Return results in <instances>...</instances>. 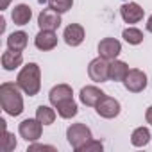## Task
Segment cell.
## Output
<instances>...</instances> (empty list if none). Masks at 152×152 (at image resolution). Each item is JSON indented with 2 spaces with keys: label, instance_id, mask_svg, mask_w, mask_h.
I'll list each match as a JSON object with an SVG mask.
<instances>
[{
  "label": "cell",
  "instance_id": "cell-7",
  "mask_svg": "<svg viewBox=\"0 0 152 152\" xmlns=\"http://www.w3.org/2000/svg\"><path fill=\"white\" fill-rule=\"evenodd\" d=\"M38 25L43 31H57L61 27V13H57L52 7L41 9V13L38 16Z\"/></svg>",
  "mask_w": 152,
  "mask_h": 152
},
{
  "label": "cell",
  "instance_id": "cell-25",
  "mask_svg": "<svg viewBox=\"0 0 152 152\" xmlns=\"http://www.w3.org/2000/svg\"><path fill=\"white\" fill-rule=\"evenodd\" d=\"M102 148H104L102 141H99V140H90L86 145L81 147L79 152H102Z\"/></svg>",
  "mask_w": 152,
  "mask_h": 152
},
{
  "label": "cell",
  "instance_id": "cell-18",
  "mask_svg": "<svg viewBox=\"0 0 152 152\" xmlns=\"http://www.w3.org/2000/svg\"><path fill=\"white\" fill-rule=\"evenodd\" d=\"M27 41H29L27 32H23V31H16V32L9 34V38H7V48H11V50H18V52H23L25 47H27Z\"/></svg>",
  "mask_w": 152,
  "mask_h": 152
},
{
  "label": "cell",
  "instance_id": "cell-15",
  "mask_svg": "<svg viewBox=\"0 0 152 152\" xmlns=\"http://www.w3.org/2000/svg\"><path fill=\"white\" fill-rule=\"evenodd\" d=\"M127 73H129L127 63H124V61H120V59L109 61V81L124 83V79L127 77Z\"/></svg>",
  "mask_w": 152,
  "mask_h": 152
},
{
  "label": "cell",
  "instance_id": "cell-29",
  "mask_svg": "<svg viewBox=\"0 0 152 152\" xmlns=\"http://www.w3.org/2000/svg\"><path fill=\"white\" fill-rule=\"evenodd\" d=\"M147 31H148V32H152V16L147 20Z\"/></svg>",
  "mask_w": 152,
  "mask_h": 152
},
{
  "label": "cell",
  "instance_id": "cell-24",
  "mask_svg": "<svg viewBox=\"0 0 152 152\" xmlns=\"http://www.w3.org/2000/svg\"><path fill=\"white\" fill-rule=\"evenodd\" d=\"M72 6H73V0H48V7L56 9L61 15L66 13V11H70Z\"/></svg>",
  "mask_w": 152,
  "mask_h": 152
},
{
  "label": "cell",
  "instance_id": "cell-12",
  "mask_svg": "<svg viewBox=\"0 0 152 152\" xmlns=\"http://www.w3.org/2000/svg\"><path fill=\"white\" fill-rule=\"evenodd\" d=\"M34 45L39 50H52L57 45V34L56 31H39L34 38Z\"/></svg>",
  "mask_w": 152,
  "mask_h": 152
},
{
  "label": "cell",
  "instance_id": "cell-8",
  "mask_svg": "<svg viewBox=\"0 0 152 152\" xmlns=\"http://www.w3.org/2000/svg\"><path fill=\"white\" fill-rule=\"evenodd\" d=\"M95 109H97V115L102 116V118H115V116L120 115V102L113 97L104 95L99 100V104L95 106Z\"/></svg>",
  "mask_w": 152,
  "mask_h": 152
},
{
  "label": "cell",
  "instance_id": "cell-4",
  "mask_svg": "<svg viewBox=\"0 0 152 152\" xmlns=\"http://www.w3.org/2000/svg\"><path fill=\"white\" fill-rule=\"evenodd\" d=\"M88 75L93 83H106L109 81V61L104 57H95L88 64Z\"/></svg>",
  "mask_w": 152,
  "mask_h": 152
},
{
  "label": "cell",
  "instance_id": "cell-19",
  "mask_svg": "<svg viewBox=\"0 0 152 152\" xmlns=\"http://www.w3.org/2000/svg\"><path fill=\"white\" fill-rule=\"evenodd\" d=\"M56 109H57V115L61 118H64V120H70L73 116H77V113H79V107H77V104H75L73 99H68L64 102H59L56 106Z\"/></svg>",
  "mask_w": 152,
  "mask_h": 152
},
{
  "label": "cell",
  "instance_id": "cell-3",
  "mask_svg": "<svg viewBox=\"0 0 152 152\" xmlns=\"http://www.w3.org/2000/svg\"><path fill=\"white\" fill-rule=\"evenodd\" d=\"M66 140L75 152H79L83 145H86L90 140H93V134H91L90 127H86L84 124H72L66 129Z\"/></svg>",
  "mask_w": 152,
  "mask_h": 152
},
{
  "label": "cell",
  "instance_id": "cell-27",
  "mask_svg": "<svg viewBox=\"0 0 152 152\" xmlns=\"http://www.w3.org/2000/svg\"><path fill=\"white\" fill-rule=\"evenodd\" d=\"M145 120H147V124H150V125H152V106L145 111Z\"/></svg>",
  "mask_w": 152,
  "mask_h": 152
},
{
  "label": "cell",
  "instance_id": "cell-14",
  "mask_svg": "<svg viewBox=\"0 0 152 152\" xmlns=\"http://www.w3.org/2000/svg\"><path fill=\"white\" fill-rule=\"evenodd\" d=\"M68 99H73V91H72V86H68V84H57V86H54L52 90H50V93H48V100H50V104L56 107L59 102H64V100H68Z\"/></svg>",
  "mask_w": 152,
  "mask_h": 152
},
{
  "label": "cell",
  "instance_id": "cell-10",
  "mask_svg": "<svg viewBox=\"0 0 152 152\" xmlns=\"http://www.w3.org/2000/svg\"><path fill=\"white\" fill-rule=\"evenodd\" d=\"M120 15H122V20L125 23H138L143 20L145 16V11L140 4L136 2H129V4H124L120 7Z\"/></svg>",
  "mask_w": 152,
  "mask_h": 152
},
{
  "label": "cell",
  "instance_id": "cell-21",
  "mask_svg": "<svg viewBox=\"0 0 152 152\" xmlns=\"http://www.w3.org/2000/svg\"><path fill=\"white\" fill-rule=\"evenodd\" d=\"M150 141V131L147 127H138L131 134V143L134 147H145Z\"/></svg>",
  "mask_w": 152,
  "mask_h": 152
},
{
  "label": "cell",
  "instance_id": "cell-1",
  "mask_svg": "<svg viewBox=\"0 0 152 152\" xmlns=\"http://www.w3.org/2000/svg\"><path fill=\"white\" fill-rule=\"evenodd\" d=\"M0 104L9 116H20L23 113V99L20 93V86L16 83L0 84Z\"/></svg>",
  "mask_w": 152,
  "mask_h": 152
},
{
  "label": "cell",
  "instance_id": "cell-11",
  "mask_svg": "<svg viewBox=\"0 0 152 152\" xmlns=\"http://www.w3.org/2000/svg\"><path fill=\"white\" fill-rule=\"evenodd\" d=\"M63 38H64V43L70 45V47H79L84 38H86V32H84V27L79 25V23H70L64 32H63Z\"/></svg>",
  "mask_w": 152,
  "mask_h": 152
},
{
  "label": "cell",
  "instance_id": "cell-5",
  "mask_svg": "<svg viewBox=\"0 0 152 152\" xmlns=\"http://www.w3.org/2000/svg\"><path fill=\"white\" fill-rule=\"evenodd\" d=\"M124 86L131 93H140L147 88V73L140 68H131L127 77L124 79Z\"/></svg>",
  "mask_w": 152,
  "mask_h": 152
},
{
  "label": "cell",
  "instance_id": "cell-16",
  "mask_svg": "<svg viewBox=\"0 0 152 152\" xmlns=\"http://www.w3.org/2000/svg\"><path fill=\"white\" fill-rule=\"evenodd\" d=\"M11 18L15 22V25H27L32 18V11L27 4H18L13 7L11 11Z\"/></svg>",
  "mask_w": 152,
  "mask_h": 152
},
{
  "label": "cell",
  "instance_id": "cell-23",
  "mask_svg": "<svg viewBox=\"0 0 152 152\" xmlns=\"http://www.w3.org/2000/svg\"><path fill=\"white\" fill-rule=\"evenodd\" d=\"M122 38L129 43V45H140L143 41V32L136 27H127L124 32H122Z\"/></svg>",
  "mask_w": 152,
  "mask_h": 152
},
{
  "label": "cell",
  "instance_id": "cell-2",
  "mask_svg": "<svg viewBox=\"0 0 152 152\" xmlns=\"http://www.w3.org/2000/svg\"><path fill=\"white\" fill-rule=\"evenodd\" d=\"M16 84L29 97H34L39 93V90H41V70H39L38 63H27L20 70L18 77H16Z\"/></svg>",
  "mask_w": 152,
  "mask_h": 152
},
{
  "label": "cell",
  "instance_id": "cell-22",
  "mask_svg": "<svg viewBox=\"0 0 152 152\" xmlns=\"http://www.w3.org/2000/svg\"><path fill=\"white\" fill-rule=\"evenodd\" d=\"M56 115H57V113H56L52 107H48V106H39V107L36 109V118H38L43 125H50V124H54Z\"/></svg>",
  "mask_w": 152,
  "mask_h": 152
},
{
  "label": "cell",
  "instance_id": "cell-26",
  "mask_svg": "<svg viewBox=\"0 0 152 152\" xmlns=\"http://www.w3.org/2000/svg\"><path fill=\"white\" fill-rule=\"evenodd\" d=\"M45 150L47 152H57V148L52 147V145H41V143H34V141L27 148V152H45Z\"/></svg>",
  "mask_w": 152,
  "mask_h": 152
},
{
  "label": "cell",
  "instance_id": "cell-9",
  "mask_svg": "<svg viewBox=\"0 0 152 152\" xmlns=\"http://www.w3.org/2000/svg\"><path fill=\"white\" fill-rule=\"evenodd\" d=\"M120 52H122V43L118 39H115V38L100 39V43H99V56L100 57H104L107 61H113L120 56Z\"/></svg>",
  "mask_w": 152,
  "mask_h": 152
},
{
  "label": "cell",
  "instance_id": "cell-28",
  "mask_svg": "<svg viewBox=\"0 0 152 152\" xmlns=\"http://www.w3.org/2000/svg\"><path fill=\"white\" fill-rule=\"evenodd\" d=\"M11 4V0H0V9H7Z\"/></svg>",
  "mask_w": 152,
  "mask_h": 152
},
{
  "label": "cell",
  "instance_id": "cell-17",
  "mask_svg": "<svg viewBox=\"0 0 152 152\" xmlns=\"http://www.w3.org/2000/svg\"><path fill=\"white\" fill-rule=\"evenodd\" d=\"M22 63H23V56L18 50H11L9 48L7 52L2 54V68L7 70V72L16 70L18 66H22Z\"/></svg>",
  "mask_w": 152,
  "mask_h": 152
},
{
  "label": "cell",
  "instance_id": "cell-13",
  "mask_svg": "<svg viewBox=\"0 0 152 152\" xmlns=\"http://www.w3.org/2000/svg\"><path fill=\"white\" fill-rule=\"evenodd\" d=\"M104 95H106V93H104L100 88H97V86H84V88L81 90V93H79V99H81V102H83L84 106L95 107V106L99 104V100H100Z\"/></svg>",
  "mask_w": 152,
  "mask_h": 152
},
{
  "label": "cell",
  "instance_id": "cell-20",
  "mask_svg": "<svg viewBox=\"0 0 152 152\" xmlns=\"http://www.w3.org/2000/svg\"><path fill=\"white\" fill-rule=\"evenodd\" d=\"M0 125H2V141H0V148H2V152H11V150L16 148L15 134L7 132V127H6V120L4 118L0 120Z\"/></svg>",
  "mask_w": 152,
  "mask_h": 152
},
{
  "label": "cell",
  "instance_id": "cell-6",
  "mask_svg": "<svg viewBox=\"0 0 152 152\" xmlns=\"http://www.w3.org/2000/svg\"><path fill=\"white\" fill-rule=\"evenodd\" d=\"M18 132L25 141H38L43 132V124L38 118H27L18 125Z\"/></svg>",
  "mask_w": 152,
  "mask_h": 152
}]
</instances>
